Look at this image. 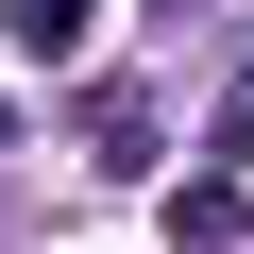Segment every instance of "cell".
Here are the masks:
<instances>
[{
  "mask_svg": "<svg viewBox=\"0 0 254 254\" xmlns=\"http://www.w3.org/2000/svg\"><path fill=\"white\" fill-rule=\"evenodd\" d=\"M17 51L51 68V51H85V0H17Z\"/></svg>",
  "mask_w": 254,
  "mask_h": 254,
  "instance_id": "7a4b0ae2",
  "label": "cell"
},
{
  "mask_svg": "<svg viewBox=\"0 0 254 254\" xmlns=\"http://www.w3.org/2000/svg\"><path fill=\"white\" fill-rule=\"evenodd\" d=\"M220 136H254V68H237V85H220Z\"/></svg>",
  "mask_w": 254,
  "mask_h": 254,
  "instance_id": "3957f363",
  "label": "cell"
},
{
  "mask_svg": "<svg viewBox=\"0 0 254 254\" xmlns=\"http://www.w3.org/2000/svg\"><path fill=\"white\" fill-rule=\"evenodd\" d=\"M170 237H187V254H220V237H254V220H237V187H220V170H187V187H170Z\"/></svg>",
  "mask_w": 254,
  "mask_h": 254,
  "instance_id": "6da1fadb",
  "label": "cell"
}]
</instances>
